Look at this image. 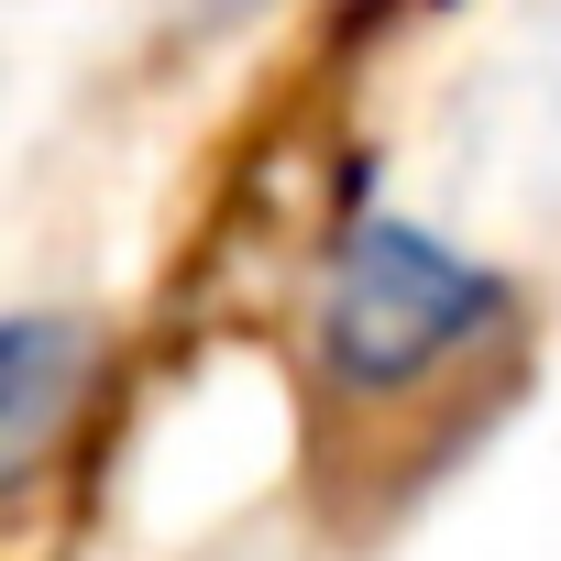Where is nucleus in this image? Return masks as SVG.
<instances>
[{
	"label": "nucleus",
	"mask_w": 561,
	"mask_h": 561,
	"mask_svg": "<svg viewBox=\"0 0 561 561\" xmlns=\"http://www.w3.org/2000/svg\"><path fill=\"white\" fill-rule=\"evenodd\" d=\"M517 275L484 264L473 242L408 220V209H353L309 275V364L353 408H408L484 364L517 331Z\"/></svg>",
	"instance_id": "1"
},
{
	"label": "nucleus",
	"mask_w": 561,
	"mask_h": 561,
	"mask_svg": "<svg viewBox=\"0 0 561 561\" xmlns=\"http://www.w3.org/2000/svg\"><path fill=\"white\" fill-rule=\"evenodd\" d=\"M100 386V331L78 309H12L0 320V473L34 484L67 440V419Z\"/></svg>",
	"instance_id": "2"
},
{
	"label": "nucleus",
	"mask_w": 561,
	"mask_h": 561,
	"mask_svg": "<svg viewBox=\"0 0 561 561\" xmlns=\"http://www.w3.org/2000/svg\"><path fill=\"white\" fill-rule=\"evenodd\" d=\"M264 12H275V0H187V34H242Z\"/></svg>",
	"instance_id": "3"
}]
</instances>
